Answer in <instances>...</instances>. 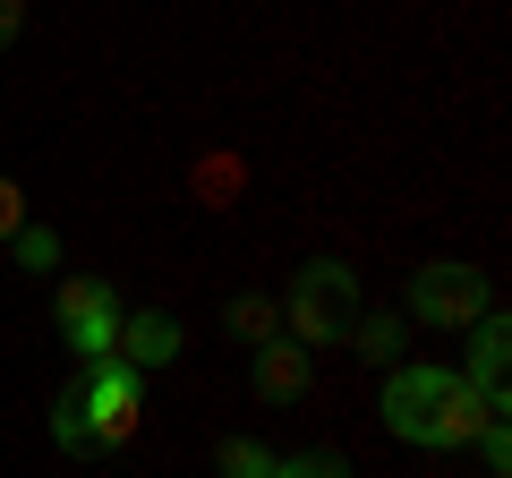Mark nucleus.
Segmentation results:
<instances>
[{
	"mask_svg": "<svg viewBox=\"0 0 512 478\" xmlns=\"http://www.w3.org/2000/svg\"><path fill=\"white\" fill-rule=\"evenodd\" d=\"M495 410H512L504 393H478L461 368H427V359H402V368L384 376V402H376V419H384V436H402V444H419V453H461V444L478 436V427L495 419Z\"/></svg>",
	"mask_w": 512,
	"mask_h": 478,
	"instance_id": "nucleus-1",
	"label": "nucleus"
},
{
	"mask_svg": "<svg viewBox=\"0 0 512 478\" xmlns=\"http://www.w3.org/2000/svg\"><path fill=\"white\" fill-rule=\"evenodd\" d=\"M180 350H188L180 316H163V308H120V342H111V359H128V368H171Z\"/></svg>",
	"mask_w": 512,
	"mask_h": 478,
	"instance_id": "nucleus-6",
	"label": "nucleus"
},
{
	"mask_svg": "<svg viewBox=\"0 0 512 478\" xmlns=\"http://www.w3.org/2000/svg\"><path fill=\"white\" fill-rule=\"evenodd\" d=\"M60 342L77 350V359H111V342H120V291L94 274H69L60 282Z\"/></svg>",
	"mask_w": 512,
	"mask_h": 478,
	"instance_id": "nucleus-5",
	"label": "nucleus"
},
{
	"mask_svg": "<svg viewBox=\"0 0 512 478\" xmlns=\"http://www.w3.org/2000/svg\"><path fill=\"white\" fill-rule=\"evenodd\" d=\"M77 410H86L94 453H103V444H128V436H137V419H146V368H128V359H94V368L77 376Z\"/></svg>",
	"mask_w": 512,
	"mask_h": 478,
	"instance_id": "nucleus-3",
	"label": "nucleus"
},
{
	"mask_svg": "<svg viewBox=\"0 0 512 478\" xmlns=\"http://www.w3.org/2000/svg\"><path fill=\"white\" fill-rule=\"evenodd\" d=\"M282 325H291V342H350V325H359V274L342 257H308L291 274V291H282Z\"/></svg>",
	"mask_w": 512,
	"mask_h": 478,
	"instance_id": "nucleus-2",
	"label": "nucleus"
},
{
	"mask_svg": "<svg viewBox=\"0 0 512 478\" xmlns=\"http://www.w3.org/2000/svg\"><path fill=\"white\" fill-rule=\"evenodd\" d=\"M350 350L376 359V368H402V325H393V316H359V325H350Z\"/></svg>",
	"mask_w": 512,
	"mask_h": 478,
	"instance_id": "nucleus-10",
	"label": "nucleus"
},
{
	"mask_svg": "<svg viewBox=\"0 0 512 478\" xmlns=\"http://www.w3.org/2000/svg\"><path fill=\"white\" fill-rule=\"evenodd\" d=\"M18 35H26V0H0V52H9Z\"/></svg>",
	"mask_w": 512,
	"mask_h": 478,
	"instance_id": "nucleus-17",
	"label": "nucleus"
},
{
	"mask_svg": "<svg viewBox=\"0 0 512 478\" xmlns=\"http://www.w3.org/2000/svg\"><path fill=\"white\" fill-rule=\"evenodd\" d=\"M470 444H478V461H487V470H495V478H504V470H512V410H495V419H487V427H478V436H470Z\"/></svg>",
	"mask_w": 512,
	"mask_h": 478,
	"instance_id": "nucleus-14",
	"label": "nucleus"
},
{
	"mask_svg": "<svg viewBox=\"0 0 512 478\" xmlns=\"http://www.w3.org/2000/svg\"><path fill=\"white\" fill-rule=\"evenodd\" d=\"M222 478H274V453H265V444L256 436H222Z\"/></svg>",
	"mask_w": 512,
	"mask_h": 478,
	"instance_id": "nucleus-13",
	"label": "nucleus"
},
{
	"mask_svg": "<svg viewBox=\"0 0 512 478\" xmlns=\"http://www.w3.org/2000/svg\"><path fill=\"white\" fill-rule=\"evenodd\" d=\"M274 478H350L342 453H299V461H274Z\"/></svg>",
	"mask_w": 512,
	"mask_h": 478,
	"instance_id": "nucleus-16",
	"label": "nucleus"
},
{
	"mask_svg": "<svg viewBox=\"0 0 512 478\" xmlns=\"http://www.w3.org/2000/svg\"><path fill=\"white\" fill-rule=\"evenodd\" d=\"M461 333H470V368H461V376H470V385L495 402V393H504V368H512V325L487 308L478 325H461Z\"/></svg>",
	"mask_w": 512,
	"mask_h": 478,
	"instance_id": "nucleus-7",
	"label": "nucleus"
},
{
	"mask_svg": "<svg viewBox=\"0 0 512 478\" xmlns=\"http://www.w3.org/2000/svg\"><path fill=\"white\" fill-rule=\"evenodd\" d=\"M487 308H495L487 274H478V265H461V257H436V265H419V274H410V316H419V325H436V333L478 325Z\"/></svg>",
	"mask_w": 512,
	"mask_h": 478,
	"instance_id": "nucleus-4",
	"label": "nucleus"
},
{
	"mask_svg": "<svg viewBox=\"0 0 512 478\" xmlns=\"http://www.w3.org/2000/svg\"><path fill=\"white\" fill-rule=\"evenodd\" d=\"M52 444H60V453H94L86 410H77V385H60V393H52Z\"/></svg>",
	"mask_w": 512,
	"mask_h": 478,
	"instance_id": "nucleus-12",
	"label": "nucleus"
},
{
	"mask_svg": "<svg viewBox=\"0 0 512 478\" xmlns=\"http://www.w3.org/2000/svg\"><path fill=\"white\" fill-rule=\"evenodd\" d=\"M26 222H35V214H26V188L9 180V171H0V248H9V239H18Z\"/></svg>",
	"mask_w": 512,
	"mask_h": 478,
	"instance_id": "nucleus-15",
	"label": "nucleus"
},
{
	"mask_svg": "<svg viewBox=\"0 0 512 478\" xmlns=\"http://www.w3.org/2000/svg\"><path fill=\"white\" fill-rule=\"evenodd\" d=\"M222 325H231L239 342L256 350V342H274V333H282V299H265V291H239L231 308H222Z\"/></svg>",
	"mask_w": 512,
	"mask_h": 478,
	"instance_id": "nucleus-9",
	"label": "nucleus"
},
{
	"mask_svg": "<svg viewBox=\"0 0 512 478\" xmlns=\"http://www.w3.org/2000/svg\"><path fill=\"white\" fill-rule=\"evenodd\" d=\"M256 393L265 402H299L308 393V342H256Z\"/></svg>",
	"mask_w": 512,
	"mask_h": 478,
	"instance_id": "nucleus-8",
	"label": "nucleus"
},
{
	"mask_svg": "<svg viewBox=\"0 0 512 478\" xmlns=\"http://www.w3.org/2000/svg\"><path fill=\"white\" fill-rule=\"evenodd\" d=\"M9 257H18L26 274H60V231L52 222H26V231L9 239Z\"/></svg>",
	"mask_w": 512,
	"mask_h": 478,
	"instance_id": "nucleus-11",
	"label": "nucleus"
}]
</instances>
